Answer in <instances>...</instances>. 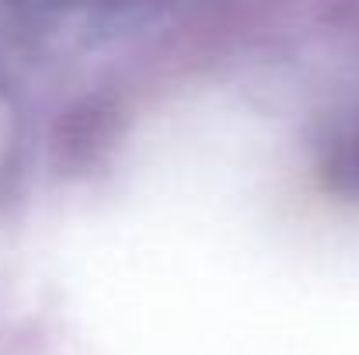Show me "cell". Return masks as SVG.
Wrapping results in <instances>:
<instances>
[{"mask_svg":"<svg viewBox=\"0 0 359 355\" xmlns=\"http://www.w3.org/2000/svg\"><path fill=\"white\" fill-rule=\"evenodd\" d=\"M353 171H359V146H356V160H353Z\"/></svg>","mask_w":359,"mask_h":355,"instance_id":"6da1fadb","label":"cell"}]
</instances>
